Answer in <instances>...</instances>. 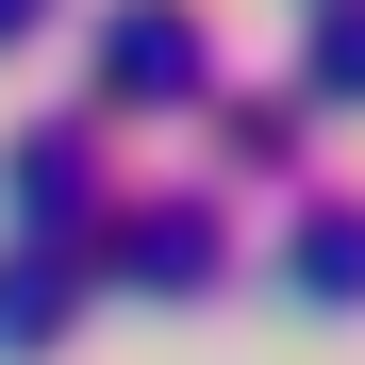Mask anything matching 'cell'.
<instances>
[{"mask_svg":"<svg viewBox=\"0 0 365 365\" xmlns=\"http://www.w3.org/2000/svg\"><path fill=\"white\" fill-rule=\"evenodd\" d=\"M17 17H34V0H0V34H17Z\"/></svg>","mask_w":365,"mask_h":365,"instance_id":"cell-2","label":"cell"},{"mask_svg":"<svg viewBox=\"0 0 365 365\" xmlns=\"http://www.w3.org/2000/svg\"><path fill=\"white\" fill-rule=\"evenodd\" d=\"M17 200L67 216V200H83V133H17Z\"/></svg>","mask_w":365,"mask_h":365,"instance_id":"cell-1","label":"cell"}]
</instances>
